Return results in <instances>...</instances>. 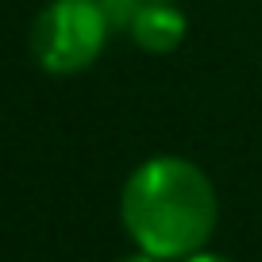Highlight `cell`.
I'll use <instances>...</instances> for the list:
<instances>
[{
	"label": "cell",
	"mask_w": 262,
	"mask_h": 262,
	"mask_svg": "<svg viewBox=\"0 0 262 262\" xmlns=\"http://www.w3.org/2000/svg\"><path fill=\"white\" fill-rule=\"evenodd\" d=\"M93 4H97L100 12H104L108 19H112V27L116 31H127V24H131V16H135V8H139L143 0H93Z\"/></svg>",
	"instance_id": "4"
},
{
	"label": "cell",
	"mask_w": 262,
	"mask_h": 262,
	"mask_svg": "<svg viewBox=\"0 0 262 262\" xmlns=\"http://www.w3.org/2000/svg\"><path fill=\"white\" fill-rule=\"evenodd\" d=\"M185 31L189 24L185 12L178 8V0H143L127 24V35L147 54H173L185 42Z\"/></svg>",
	"instance_id": "3"
},
{
	"label": "cell",
	"mask_w": 262,
	"mask_h": 262,
	"mask_svg": "<svg viewBox=\"0 0 262 262\" xmlns=\"http://www.w3.org/2000/svg\"><path fill=\"white\" fill-rule=\"evenodd\" d=\"M112 19L93 0H50L31 24V58L54 77L81 74L104 54Z\"/></svg>",
	"instance_id": "2"
},
{
	"label": "cell",
	"mask_w": 262,
	"mask_h": 262,
	"mask_svg": "<svg viewBox=\"0 0 262 262\" xmlns=\"http://www.w3.org/2000/svg\"><path fill=\"white\" fill-rule=\"evenodd\" d=\"M120 220L135 251L181 262L205 251L220 220L216 185L181 155H155L127 173L120 189Z\"/></svg>",
	"instance_id": "1"
},
{
	"label": "cell",
	"mask_w": 262,
	"mask_h": 262,
	"mask_svg": "<svg viewBox=\"0 0 262 262\" xmlns=\"http://www.w3.org/2000/svg\"><path fill=\"white\" fill-rule=\"evenodd\" d=\"M181 262H235V258H228V254H216V251H193L189 258H181Z\"/></svg>",
	"instance_id": "5"
},
{
	"label": "cell",
	"mask_w": 262,
	"mask_h": 262,
	"mask_svg": "<svg viewBox=\"0 0 262 262\" xmlns=\"http://www.w3.org/2000/svg\"><path fill=\"white\" fill-rule=\"evenodd\" d=\"M120 262H162V258H155V254H147V251H135V254H127V258H120Z\"/></svg>",
	"instance_id": "6"
}]
</instances>
